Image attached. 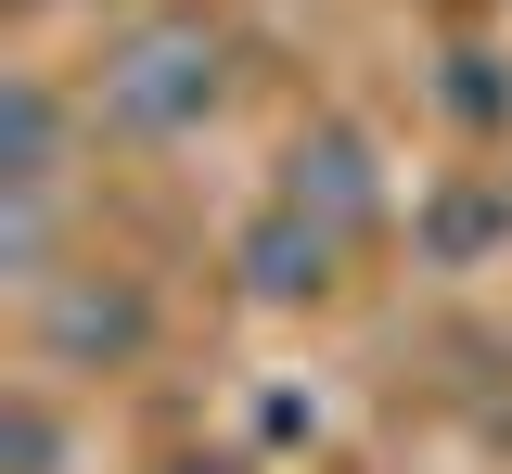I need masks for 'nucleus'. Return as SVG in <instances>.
Masks as SVG:
<instances>
[{
  "mask_svg": "<svg viewBox=\"0 0 512 474\" xmlns=\"http://www.w3.org/2000/svg\"><path fill=\"white\" fill-rule=\"evenodd\" d=\"M116 90H128V116H180V103H205V77H192V39H141Z\"/></svg>",
  "mask_w": 512,
  "mask_h": 474,
  "instance_id": "1",
  "label": "nucleus"
}]
</instances>
